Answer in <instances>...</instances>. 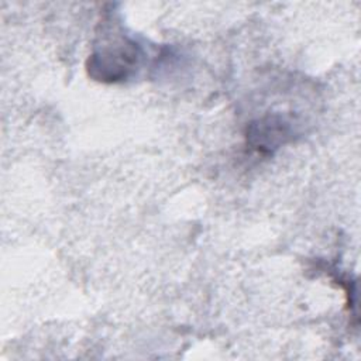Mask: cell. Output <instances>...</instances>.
I'll list each match as a JSON object with an SVG mask.
<instances>
[{
	"instance_id": "cell-1",
	"label": "cell",
	"mask_w": 361,
	"mask_h": 361,
	"mask_svg": "<svg viewBox=\"0 0 361 361\" xmlns=\"http://www.w3.org/2000/svg\"><path fill=\"white\" fill-rule=\"evenodd\" d=\"M141 59V48L128 38L117 39L94 51L87 59L89 75L100 82L126 80Z\"/></svg>"
},
{
	"instance_id": "cell-2",
	"label": "cell",
	"mask_w": 361,
	"mask_h": 361,
	"mask_svg": "<svg viewBox=\"0 0 361 361\" xmlns=\"http://www.w3.org/2000/svg\"><path fill=\"white\" fill-rule=\"evenodd\" d=\"M292 134L293 131L288 121L279 116H268L250 124L247 140L254 149L272 152L275 148L285 144Z\"/></svg>"
}]
</instances>
